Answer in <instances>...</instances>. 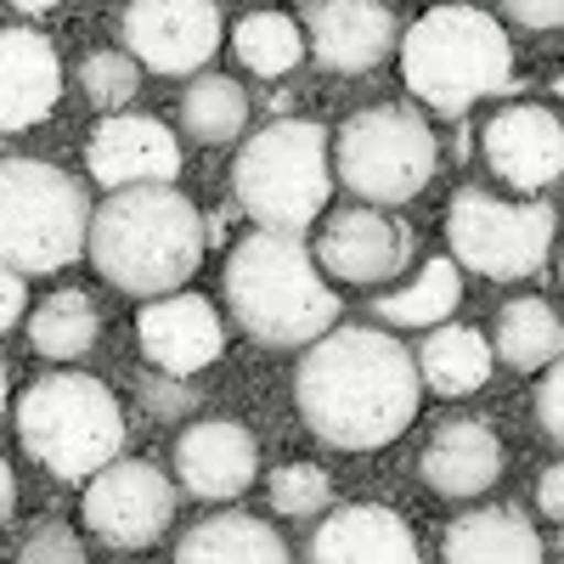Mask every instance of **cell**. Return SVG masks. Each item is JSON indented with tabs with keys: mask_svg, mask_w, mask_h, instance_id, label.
<instances>
[{
	"mask_svg": "<svg viewBox=\"0 0 564 564\" xmlns=\"http://www.w3.org/2000/svg\"><path fill=\"white\" fill-rule=\"evenodd\" d=\"M491 361L497 350L486 334H475V327H435L417 350V379L435 395H475L491 379Z\"/></svg>",
	"mask_w": 564,
	"mask_h": 564,
	"instance_id": "cell-23",
	"label": "cell"
},
{
	"mask_svg": "<svg viewBox=\"0 0 564 564\" xmlns=\"http://www.w3.org/2000/svg\"><path fill=\"white\" fill-rule=\"evenodd\" d=\"M558 276H564V265H558Z\"/></svg>",
	"mask_w": 564,
	"mask_h": 564,
	"instance_id": "cell-42",
	"label": "cell"
},
{
	"mask_svg": "<svg viewBox=\"0 0 564 564\" xmlns=\"http://www.w3.org/2000/svg\"><path fill=\"white\" fill-rule=\"evenodd\" d=\"M311 564H417V536L395 508L350 502L316 525Z\"/></svg>",
	"mask_w": 564,
	"mask_h": 564,
	"instance_id": "cell-18",
	"label": "cell"
},
{
	"mask_svg": "<svg viewBox=\"0 0 564 564\" xmlns=\"http://www.w3.org/2000/svg\"><path fill=\"white\" fill-rule=\"evenodd\" d=\"M63 97V63L34 29H0V130H29Z\"/></svg>",
	"mask_w": 564,
	"mask_h": 564,
	"instance_id": "cell-19",
	"label": "cell"
},
{
	"mask_svg": "<svg viewBox=\"0 0 564 564\" xmlns=\"http://www.w3.org/2000/svg\"><path fill=\"white\" fill-rule=\"evenodd\" d=\"M181 124L193 141L226 148V141H238L243 124H249V90L226 74H198L181 97Z\"/></svg>",
	"mask_w": 564,
	"mask_h": 564,
	"instance_id": "cell-25",
	"label": "cell"
},
{
	"mask_svg": "<svg viewBox=\"0 0 564 564\" xmlns=\"http://www.w3.org/2000/svg\"><path fill=\"white\" fill-rule=\"evenodd\" d=\"M457 294H463L457 265L452 260H430L417 282H406L401 294H384L372 311H379V322H390V327H441L457 311Z\"/></svg>",
	"mask_w": 564,
	"mask_h": 564,
	"instance_id": "cell-27",
	"label": "cell"
},
{
	"mask_svg": "<svg viewBox=\"0 0 564 564\" xmlns=\"http://www.w3.org/2000/svg\"><path fill=\"white\" fill-rule=\"evenodd\" d=\"M0 406H7V367H0Z\"/></svg>",
	"mask_w": 564,
	"mask_h": 564,
	"instance_id": "cell-40",
	"label": "cell"
},
{
	"mask_svg": "<svg viewBox=\"0 0 564 564\" xmlns=\"http://www.w3.org/2000/svg\"><path fill=\"white\" fill-rule=\"evenodd\" d=\"M502 12L520 29H564V0H502Z\"/></svg>",
	"mask_w": 564,
	"mask_h": 564,
	"instance_id": "cell-34",
	"label": "cell"
},
{
	"mask_svg": "<svg viewBox=\"0 0 564 564\" xmlns=\"http://www.w3.org/2000/svg\"><path fill=\"white\" fill-rule=\"evenodd\" d=\"M401 74L412 97L435 113H468V102L502 97L513 85L508 29L480 7H435L406 29Z\"/></svg>",
	"mask_w": 564,
	"mask_h": 564,
	"instance_id": "cell-4",
	"label": "cell"
},
{
	"mask_svg": "<svg viewBox=\"0 0 564 564\" xmlns=\"http://www.w3.org/2000/svg\"><path fill=\"white\" fill-rule=\"evenodd\" d=\"M175 564H289V547L254 513H215L181 536Z\"/></svg>",
	"mask_w": 564,
	"mask_h": 564,
	"instance_id": "cell-22",
	"label": "cell"
},
{
	"mask_svg": "<svg viewBox=\"0 0 564 564\" xmlns=\"http://www.w3.org/2000/svg\"><path fill=\"white\" fill-rule=\"evenodd\" d=\"M231 45H238L243 68L276 79V74H289L305 57V29L294 18H282V12H249L238 23V34H231Z\"/></svg>",
	"mask_w": 564,
	"mask_h": 564,
	"instance_id": "cell-28",
	"label": "cell"
},
{
	"mask_svg": "<svg viewBox=\"0 0 564 564\" xmlns=\"http://www.w3.org/2000/svg\"><path fill=\"white\" fill-rule=\"evenodd\" d=\"M486 164L520 186V193H536V186H553L564 175V119L542 102H513L486 124Z\"/></svg>",
	"mask_w": 564,
	"mask_h": 564,
	"instance_id": "cell-17",
	"label": "cell"
},
{
	"mask_svg": "<svg viewBox=\"0 0 564 564\" xmlns=\"http://www.w3.org/2000/svg\"><path fill=\"white\" fill-rule=\"evenodd\" d=\"M12 508H18V480H12V463L0 457V520H7Z\"/></svg>",
	"mask_w": 564,
	"mask_h": 564,
	"instance_id": "cell-37",
	"label": "cell"
},
{
	"mask_svg": "<svg viewBox=\"0 0 564 564\" xmlns=\"http://www.w3.org/2000/svg\"><path fill=\"white\" fill-rule=\"evenodd\" d=\"M79 85H85V97L97 102L102 113H113V108H124V102H135V90H141V63L130 57V52H90L85 63H79Z\"/></svg>",
	"mask_w": 564,
	"mask_h": 564,
	"instance_id": "cell-29",
	"label": "cell"
},
{
	"mask_svg": "<svg viewBox=\"0 0 564 564\" xmlns=\"http://www.w3.org/2000/svg\"><path fill=\"white\" fill-rule=\"evenodd\" d=\"M23 452L57 480H90L124 452L119 395L90 372H45L18 401Z\"/></svg>",
	"mask_w": 564,
	"mask_h": 564,
	"instance_id": "cell-5",
	"label": "cell"
},
{
	"mask_svg": "<svg viewBox=\"0 0 564 564\" xmlns=\"http://www.w3.org/2000/svg\"><path fill=\"white\" fill-rule=\"evenodd\" d=\"M85 254L119 294L164 300L204 265V215L175 186H124L90 215Z\"/></svg>",
	"mask_w": 564,
	"mask_h": 564,
	"instance_id": "cell-2",
	"label": "cell"
},
{
	"mask_svg": "<svg viewBox=\"0 0 564 564\" xmlns=\"http://www.w3.org/2000/svg\"><path fill=\"white\" fill-rule=\"evenodd\" d=\"M558 97H564V79H558Z\"/></svg>",
	"mask_w": 564,
	"mask_h": 564,
	"instance_id": "cell-41",
	"label": "cell"
},
{
	"mask_svg": "<svg viewBox=\"0 0 564 564\" xmlns=\"http://www.w3.org/2000/svg\"><path fill=\"white\" fill-rule=\"evenodd\" d=\"M491 350L520 372L553 367L564 356V322L547 300H508L497 311V345Z\"/></svg>",
	"mask_w": 564,
	"mask_h": 564,
	"instance_id": "cell-24",
	"label": "cell"
},
{
	"mask_svg": "<svg viewBox=\"0 0 564 564\" xmlns=\"http://www.w3.org/2000/svg\"><path fill=\"white\" fill-rule=\"evenodd\" d=\"M23 305H29V289H23V271L0 260V334H12L23 322Z\"/></svg>",
	"mask_w": 564,
	"mask_h": 564,
	"instance_id": "cell-35",
	"label": "cell"
},
{
	"mask_svg": "<svg viewBox=\"0 0 564 564\" xmlns=\"http://www.w3.org/2000/svg\"><path fill=\"white\" fill-rule=\"evenodd\" d=\"M441 564H542V536L520 508H475L446 525Z\"/></svg>",
	"mask_w": 564,
	"mask_h": 564,
	"instance_id": "cell-21",
	"label": "cell"
},
{
	"mask_svg": "<svg viewBox=\"0 0 564 564\" xmlns=\"http://www.w3.org/2000/svg\"><path fill=\"white\" fill-rule=\"evenodd\" d=\"M452 254L491 282H513L542 271L553 249V209L547 204H502L480 186H463L446 209Z\"/></svg>",
	"mask_w": 564,
	"mask_h": 564,
	"instance_id": "cell-9",
	"label": "cell"
},
{
	"mask_svg": "<svg viewBox=\"0 0 564 564\" xmlns=\"http://www.w3.org/2000/svg\"><path fill=\"white\" fill-rule=\"evenodd\" d=\"M327 497H334V480L316 463H289L271 475V508L289 513V520H311V513L327 508Z\"/></svg>",
	"mask_w": 564,
	"mask_h": 564,
	"instance_id": "cell-30",
	"label": "cell"
},
{
	"mask_svg": "<svg viewBox=\"0 0 564 564\" xmlns=\"http://www.w3.org/2000/svg\"><path fill=\"white\" fill-rule=\"evenodd\" d=\"M417 356L384 327H327L305 345L294 401L311 435L339 452L390 446L417 417Z\"/></svg>",
	"mask_w": 564,
	"mask_h": 564,
	"instance_id": "cell-1",
	"label": "cell"
},
{
	"mask_svg": "<svg viewBox=\"0 0 564 564\" xmlns=\"http://www.w3.org/2000/svg\"><path fill=\"white\" fill-rule=\"evenodd\" d=\"M85 164L108 193H124V186H170L181 175V141L159 119L113 113V119H102L97 130H90Z\"/></svg>",
	"mask_w": 564,
	"mask_h": 564,
	"instance_id": "cell-13",
	"label": "cell"
},
{
	"mask_svg": "<svg viewBox=\"0 0 564 564\" xmlns=\"http://www.w3.org/2000/svg\"><path fill=\"white\" fill-rule=\"evenodd\" d=\"M536 502H542L547 520H564V463H553L547 475L536 480Z\"/></svg>",
	"mask_w": 564,
	"mask_h": 564,
	"instance_id": "cell-36",
	"label": "cell"
},
{
	"mask_svg": "<svg viewBox=\"0 0 564 564\" xmlns=\"http://www.w3.org/2000/svg\"><path fill=\"white\" fill-rule=\"evenodd\" d=\"M220 282L238 327L271 350H305L339 322V294L327 289L316 254L294 231H249L226 254Z\"/></svg>",
	"mask_w": 564,
	"mask_h": 564,
	"instance_id": "cell-3",
	"label": "cell"
},
{
	"mask_svg": "<svg viewBox=\"0 0 564 564\" xmlns=\"http://www.w3.org/2000/svg\"><path fill=\"white\" fill-rule=\"evenodd\" d=\"M135 339H141V356L159 372L193 379L198 367H209L220 356L226 327L204 294H164V300H148V311L135 316Z\"/></svg>",
	"mask_w": 564,
	"mask_h": 564,
	"instance_id": "cell-16",
	"label": "cell"
},
{
	"mask_svg": "<svg viewBox=\"0 0 564 564\" xmlns=\"http://www.w3.org/2000/svg\"><path fill=\"white\" fill-rule=\"evenodd\" d=\"M18 12H52V7H63V0H12Z\"/></svg>",
	"mask_w": 564,
	"mask_h": 564,
	"instance_id": "cell-38",
	"label": "cell"
},
{
	"mask_svg": "<svg viewBox=\"0 0 564 564\" xmlns=\"http://www.w3.org/2000/svg\"><path fill=\"white\" fill-rule=\"evenodd\" d=\"M553 564H564V531H558V542H553Z\"/></svg>",
	"mask_w": 564,
	"mask_h": 564,
	"instance_id": "cell-39",
	"label": "cell"
},
{
	"mask_svg": "<svg viewBox=\"0 0 564 564\" xmlns=\"http://www.w3.org/2000/svg\"><path fill=\"white\" fill-rule=\"evenodd\" d=\"M175 520V486L153 463H108L85 480V525L108 547H148Z\"/></svg>",
	"mask_w": 564,
	"mask_h": 564,
	"instance_id": "cell-10",
	"label": "cell"
},
{
	"mask_svg": "<svg viewBox=\"0 0 564 564\" xmlns=\"http://www.w3.org/2000/svg\"><path fill=\"white\" fill-rule=\"evenodd\" d=\"M406 260H412V231L372 204L327 215L322 238H316V265L339 282H361V289L401 276Z\"/></svg>",
	"mask_w": 564,
	"mask_h": 564,
	"instance_id": "cell-12",
	"label": "cell"
},
{
	"mask_svg": "<svg viewBox=\"0 0 564 564\" xmlns=\"http://www.w3.org/2000/svg\"><path fill=\"white\" fill-rule=\"evenodd\" d=\"M231 193L243 215L265 231H300L327 209L334 193V170H327V130L311 119H276L254 130L238 164H231Z\"/></svg>",
	"mask_w": 564,
	"mask_h": 564,
	"instance_id": "cell-6",
	"label": "cell"
},
{
	"mask_svg": "<svg viewBox=\"0 0 564 564\" xmlns=\"http://www.w3.org/2000/svg\"><path fill=\"white\" fill-rule=\"evenodd\" d=\"M124 52L153 74H198L220 52V7L215 0H130Z\"/></svg>",
	"mask_w": 564,
	"mask_h": 564,
	"instance_id": "cell-11",
	"label": "cell"
},
{
	"mask_svg": "<svg viewBox=\"0 0 564 564\" xmlns=\"http://www.w3.org/2000/svg\"><path fill=\"white\" fill-rule=\"evenodd\" d=\"M90 198L74 175L40 159L0 164V260L29 271H63L90 249Z\"/></svg>",
	"mask_w": 564,
	"mask_h": 564,
	"instance_id": "cell-7",
	"label": "cell"
},
{
	"mask_svg": "<svg viewBox=\"0 0 564 564\" xmlns=\"http://www.w3.org/2000/svg\"><path fill=\"white\" fill-rule=\"evenodd\" d=\"M305 45L322 68L367 74L390 57L395 12L384 0H305Z\"/></svg>",
	"mask_w": 564,
	"mask_h": 564,
	"instance_id": "cell-14",
	"label": "cell"
},
{
	"mask_svg": "<svg viewBox=\"0 0 564 564\" xmlns=\"http://www.w3.org/2000/svg\"><path fill=\"white\" fill-rule=\"evenodd\" d=\"M18 564H85V547H79V536L68 531V525H40V531H29V542H23V553H18Z\"/></svg>",
	"mask_w": 564,
	"mask_h": 564,
	"instance_id": "cell-32",
	"label": "cell"
},
{
	"mask_svg": "<svg viewBox=\"0 0 564 564\" xmlns=\"http://www.w3.org/2000/svg\"><path fill=\"white\" fill-rule=\"evenodd\" d=\"M417 468H423V480H430V491L468 502V497H480L502 480V441L475 417H452L430 435Z\"/></svg>",
	"mask_w": 564,
	"mask_h": 564,
	"instance_id": "cell-20",
	"label": "cell"
},
{
	"mask_svg": "<svg viewBox=\"0 0 564 564\" xmlns=\"http://www.w3.org/2000/svg\"><path fill=\"white\" fill-rule=\"evenodd\" d=\"M175 475L181 486L204 502H231L243 497L260 475V446L243 423L231 417H198L186 423L175 441Z\"/></svg>",
	"mask_w": 564,
	"mask_h": 564,
	"instance_id": "cell-15",
	"label": "cell"
},
{
	"mask_svg": "<svg viewBox=\"0 0 564 564\" xmlns=\"http://www.w3.org/2000/svg\"><path fill=\"white\" fill-rule=\"evenodd\" d=\"M441 153L435 130L423 124L412 108H361L345 119L334 135V175L345 193H356L372 209L412 204L430 186Z\"/></svg>",
	"mask_w": 564,
	"mask_h": 564,
	"instance_id": "cell-8",
	"label": "cell"
},
{
	"mask_svg": "<svg viewBox=\"0 0 564 564\" xmlns=\"http://www.w3.org/2000/svg\"><path fill=\"white\" fill-rule=\"evenodd\" d=\"M97 327H102L97 305H90L79 289H63V294H52L45 305H34V316H29V345H34L45 361H74V356H85L90 345H97Z\"/></svg>",
	"mask_w": 564,
	"mask_h": 564,
	"instance_id": "cell-26",
	"label": "cell"
},
{
	"mask_svg": "<svg viewBox=\"0 0 564 564\" xmlns=\"http://www.w3.org/2000/svg\"><path fill=\"white\" fill-rule=\"evenodd\" d=\"M536 423H542V435L564 446V356L553 361V372L536 384Z\"/></svg>",
	"mask_w": 564,
	"mask_h": 564,
	"instance_id": "cell-33",
	"label": "cell"
},
{
	"mask_svg": "<svg viewBox=\"0 0 564 564\" xmlns=\"http://www.w3.org/2000/svg\"><path fill=\"white\" fill-rule=\"evenodd\" d=\"M141 406H148L153 417H193L198 412V384L175 379V372H148V379H141Z\"/></svg>",
	"mask_w": 564,
	"mask_h": 564,
	"instance_id": "cell-31",
	"label": "cell"
}]
</instances>
